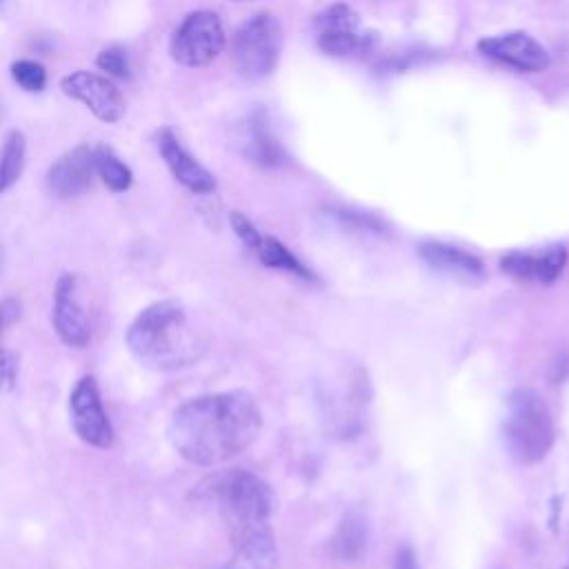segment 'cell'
<instances>
[{
	"label": "cell",
	"instance_id": "6da1fadb",
	"mask_svg": "<svg viewBox=\"0 0 569 569\" xmlns=\"http://www.w3.org/2000/svg\"><path fill=\"white\" fill-rule=\"evenodd\" d=\"M262 413L244 391H216L184 400L169 418V442L191 465H222L256 442Z\"/></svg>",
	"mask_w": 569,
	"mask_h": 569
},
{
	"label": "cell",
	"instance_id": "7a4b0ae2",
	"mask_svg": "<svg viewBox=\"0 0 569 569\" xmlns=\"http://www.w3.org/2000/svg\"><path fill=\"white\" fill-rule=\"evenodd\" d=\"M124 342L129 353L153 371L187 369L207 351V342L189 322L184 305L173 298L156 300L138 311L124 333Z\"/></svg>",
	"mask_w": 569,
	"mask_h": 569
},
{
	"label": "cell",
	"instance_id": "3957f363",
	"mask_svg": "<svg viewBox=\"0 0 569 569\" xmlns=\"http://www.w3.org/2000/svg\"><path fill=\"white\" fill-rule=\"evenodd\" d=\"M198 493L216 505L231 540L271 527L269 520L276 507L273 491L249 469L218 471L198 487Z\"/></svg>",
	"mask_w": 569,
	"mask_h": 569
},
{
	"label": "cell",
	"instance_id": "277c9868",
	"mask_svg": "<svg viewBox=\"0 0 569 569\" xmlns=\"http://www.w3.org/2000/svg\"><path fill=\"white\" fill-rule=\"evenodd\" d=\"M500 433L507 453L516 462H540L556 440V425L547 400L536 389H513L505 398Z\"/></svg>",
	"mask_w": 569,
	"mask_h": 569
},
{
	"label": "cell",
	"instance_id": "5b68a950",
	"mask_svg": "<svg viewBox=\"0 0 569 569\" xmlns=\"http://www.w3.org/2000/svg\"><path fill=\"white\" fill-rule=\"evenodd\" d=\"M282 42V24L273 13L260 11L251 16L233 36L231 56L238 73L247 80L271 76L278 67Z\"/></svg>",
	"mask_w": 569,
	"mask_h": 569
},
{
	"label": "cell",
	"instance_id": "8992f818",
	"mask_svg": "<svg viewBox=\"0 0 569 569\" xmlns=\"http://www.w3.org/2000/svg\"><path fill=\"white\" fill-rule=\"evenodd\" d=\"M224 29L213 11L189 13L169 40V53L178 64L204 67L224 49Z\"/></svg>",
	"mask_w": 569,
	"mask_h": 569
},
{
	"label": "cell",
	"instance_id": "52a82bcc",
	"mask_svg": "<svg viewBox=\"0 0 569 569\" xmlns=\"http://www.w3.org/2000/svg\"><path fill=\"white\" fill-rule=\"evenodd\" d=\"M69 420L76 436L100 451H107L116 442V431L109 413L102 405L100 387L93 376H80L69 393Z\"/></svg>",
	"mask_w": 569,
	"mask_h": 569
},
{
	"label": "cell",
	"instance_id": "ba28073f",
	"mask_svg": "<svg viewBox=\"0 0 569 569\" xmlns=\"http://www.w3.org/2000/svg\"><path fill=\"white\" fill-rule=\"evenodd\" d=\"M51 325L62 345L84 349L91 342V318L80 300V278L76 273H60L51 296Z\"/></svg>",
	"mask_w": 569,
	"mask_h": 569
},
{
	"label": "cell",
	"instance_id": "9c48e42d",
	"mask_svg": "<svg viewBox=\"0 0 569 569\" xmlns=\"http://www.w3.org/2000/svg\"><path fill=\"white\" fill-rule=\"evenodd\" d=\"M60 87L64 96L82 102L102 122H118L124 116V98L120 89L104 76L80 69L64 76Z\"/></svg>",
	"mask_w": 569,
	"mask_h": 569
},
{
	"label": "cell",
	"instance_id": "30bf717a",
	"mask_svg": "<svg viewBox=\"0 0 569 569\" xmlns=\"http://www.w3.org/2000/svg\"><path fill=\"white\" fill-rule=\"evenodd\" d=\"M478 51L505 67L525 73H540L549 67V51L525 31H507L478 40Z\"/></svg>",
	"mask_w": 569,
	"mask_h": 569
},
{
	"label": "cell",
	"instance_id": "8fae6325",
	"mask_svg": "<svg viewBox=\"0 0 569 569\" xmlns=\"http://www.w3.org/2000/svg\"><path fill=\"white\" fill-rule=\"evenodd\" d=\"M567 249L562 244H551L536 251H511L500 258V269L520 280L531 284H551L560 278L567 264Z\"/></svg>",
	"mask_w": 569,
	"mask_h": 569
},
{
	"label": "cell",
	"instance_id": "7c38bea8",
	"mask_svg": "<svg viewBox=\"0 0 569 569\" xmlns=\"http://www.w3.org/2000/svg\"><path fill=\"white\" fill-rule=\"evenodd\" d=\"M93 173V149H89L87 144H78L51 164L47 173V187L53 196L62 200L78 198L91 189Z\"/></svg>",
	"mask_w": 569,
	"mask_h": 569
},
{
	"label": "cell",
	"instance_id": "4fadbf2b",
	"mask_svg": "<svg viewBox=\"0 0 569 569\" xmlns=\"http://www.w3.org/2000/svg\"><path fill=\"white\" fill-rule=\"evenodd\" d=\"M420 256L422 260L438 273L447 276V278H453L462 284H482L487 280V269H485V262L460 249V247H453V244H447V242H438V240H429V242H422L420 244Z\"/></svg>",
	"mask_w": 569,
	"mask_h": 569
},
{
	"label": "cell",
	"instance_id": "5bb4252c",
	"mask_svg": "<svg viewBox=\"0 0 569 569\" xmlns=\"http://www.w3.org/2000/svg\"><path fill=\"white\" fill-rule=\"evenodd\" d=\"M158 151L164 160V164L169 167L171 176L187 187L193 193H211L216 189V178L213 173L202 167L182 144L180 140L173 136L171 129H162L158 133Z\"/></svg>",
	"mask_w": 569,
	"mask_h": 569
},
{
	"label": "cell",
	"instance_id": "9a60e30c",
	"mask_svg": "<svg viewBox=\"0 0 569 569\" xmlns=\"http://www.w3.org/2000/svg\"><path fill=\"white\" fill-rule=\"evenodd\" d=\"M365 389L367 385L362 387V380H347V387H338L327 393V398L322 400L327 405L325 420L329 422V429L333 433L349 436L360 425V416L367 405Z\"/></svg>",
	"mask_w": 569,
	"mask_h": 569
},
{
	"label": "cell",
	"instance_id": "2e32d148",
	"mask_svg": "<svg viewBox=\"0 0 569 569\" xmlns=\"http://www.w3.org/2000/svg\"><path fill=\"white\" fill-rule=\"evenodd\" d=\"M244 156L249 158V162H253L258 167H267V169L280 167L287 160L282 144L271 133V129H269V124H267L262 113H253L249 118V122H247Z\"/></svg>",
	"mask_w": 569,
	"mask_h": 569
},
{
	"label": "cell",
	"instance_id": "e0dca14e",
	"mask_svg": "<svg viewBox=\"0 0 569 569\" xmlns=\"http://www.w3.org/2000/svg\"><path fill=\"white\" fill-rule=\"evenodd\" d=\"M367 547V520L360 511H349L340 520V527L333 536V551L340 560L351 562L362 556Z\"/></svg>",
	"mask_w": 569,
	"mask_h": 569
},
{
	"label": "cell",
	"instance_id": "ac0fdd59",
	"mask_svg": "<svg viewBox=\"0 0 569 569\" xmlns=\"http://www.w3.org/2000/svg\"><path fill=\"white\" fill-rule=\"evenodd\" d=\"M376 38L362 29H338V31H320L318 44L325 53L347 58L356 53H365L371 49Z\"/></svg>",
	"mask_w": 569,
	"mask_h": 569
},
{
	"label": "cell",
	"instance_id": "d6986e66",
	"mask_svg": "<svg viewBox=\"0 0 569 569\" xmlns=\"http://www.w3.org/2000/svg\"><path fill=\"white\" fill-rule=\"evenodd\" d=\"M258 256V260L271 269H280L287 273H293L302 280H313V273L273 236H262L260 244L253 251Z\"/></svg>",
	"mask_w": 569,
	"mask_h": 569
},
{
	"label": "cell",
	"instance_id": "ffe728a7",
	"mask_svg": "<svg viewBox=\"0 0 569 569\" xmlns=\"http://www.w3.org/2000/svg\"><path fill=\"white\" fill-rule=\"evenodd\" d=\"M24 153H27V140L24 133L13 129L4 136L0 147V193L7 191L22 173L24 167Z\"/></svg>",
	"mask_w": 569,
	"mask_h": 569
},
{
	"label": "cell",
	"instance_id": "44dd1931",
	"mask_svg": "<svg viewBox=\"0 0 569 569\" xmlns=\"http://www.w3.org/2000/svg\"><path fill=\"white\" fill-rule=\"evenodd\" d=\"M93 169L98 173V178L113 191V193H122L131 187L133 182V173L131 169L107 147H96L93 149Z\"/></svg>",
	"mask_w": 569,
	"mask_h": 569
},
{
	"label": "cell",
	"instance_id": "7402d4cb",
	"mask_svg": "<svg viewBox=\"0 0 569 569\" xmlns=\"http://www.w3.org/2000/svg\"><path fill=\"white\" fill-rule=\"evenodd\" d=\"M316 31H338V29H360L358 11L347 2H336L320 11L313 20Z\"/></svg>",
	"mask_w": 569,
	"mask_h": 569
},
{
	"label": "cell",
	"instance_id": "603a6c76",
	"mask_svg": "<svg viewBox=\"0 0 569 569\" xmlns=\"http://www.w3.org/2000/svg\"><path fill=\"white\" fill-rule=\"evenodd\" d=\"M11 78L24 89V91H31V93H38L44 89L47 84V71L40 62L36 60H16L11 64Z\"/></svg>",
	"mask_w": 569,
	"mask_h": 569
},
{
	"label": "cell",
	"instance_id": "cb8c5ba5",
	"mask_svg": "<svg viewBox=\"0 0 569 569\" xmlns=\"http://www.w3.org/2000/svg\"><path fill=\"white\" fill-rule=\"evenodd\" d=\"M96 64L98 69L107 71L109 76H116V78H129V62H127V56L120 47H109V49H102L96 58Z\"/></svg>",
	"mask_w": 569,
	"mask_h": 569
},
{
	"label": "cell",
	"instance_id": "d4e9b609",
	"mask_svg": "<svg viewBox=\"0 0 569 569\" xmlns=\"http://www.w3.org/2000/svg\"><path fill=\"white\" fill-rule=\"evenodd\" d=\"M18 369L20 360L18 353L0 345V396L11 393L18 385Z\"/></svg>",
	"mask_w": 569,
	"mask_h": 569
},
{
	"label": "cell",
	"instance_id": "484cf974",
	"mask_svg": "<svg viewBox=\"0 0 569 569\" xmlns=\"http://www.w3.org/2000/svg\"><path fill=\"white\" fill-rule=\"evenodd\" d=\"M229 222H231V229L236 231V236L240 238V242H242L249 251H256V247L260 244L262 233L253 227V222H251L247 216H242L240 211H231Z\"/></svg>",
	"mask_w": 569,
	"mask_h": 569
},
{
	"label": "cell",
	"instance_id": "4316f807",
	"mask_svg": "<svg viewBox=\"0 0 569 569\" xmlns=\"http://www.w3.org/2000/svg\"><path fill=\"white\" fill-rule=\"evenodd\" d=\"M20 318V302L16 298L0 300V338Z\"/></svg>",
	"mask_w": 569,
	"mask_h": 569
},
{
	"label": "cell",
	"instance_id": "83f0119b",
	"mask_svg": "<svg viewBox=\"0 0 569 569\" xmlns=\"http://www.w3.org/2000/svg\"><path fill=\"white\" fill-rule=\"evenodd\" d=\"M393 569H420L418 558L411 547H400L393 556Z\"/></svg>",
	"mask_w": 569,
	"mask_h": 569
},
{
	"label": "cell",
	"instance_id": "f1b7e54d",
	"mask_svg": "<svg viewBox=\"0 0 569 569\" xmlns=\"http://www.w3.org/2000/svg\"><path fill=\"white\" fill-rule=\"evenodd\" d=\"M2 264H4V249H2V242H0V271H2Z\"/></svg>",
	"mask_w": 569,
	"mask_h": 569
},
{
	"label": "cell",
	"instance_id": "f546056e",
	"mask_svg": "<svg viewBox=\"0 0 569 569\" xmlns=\"http://www.w3.org/2000/svg\"><path fill=\"white\" fill-rule=\"evenodd\" d=\"M238 2H244V0H238Z\"/></svg>",
	"mask_w": 569,
	"mask_h": 569
},
{
	"label": "cell",
	"instance_id": "4dcf8cb0",
	"mask_svg": "<svg viewBox=\"0 0 569 569\" xmlns=\"http://www.w3.org/2000/svg\"><path fill=\"white\" fill-rule=\"evenodd\" d=\"M0 2H2V0H0Z\"/></svg>",
	"mask_w": 569,
	"mask_h": 569
}]
</instances>
